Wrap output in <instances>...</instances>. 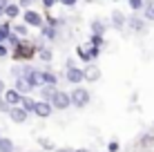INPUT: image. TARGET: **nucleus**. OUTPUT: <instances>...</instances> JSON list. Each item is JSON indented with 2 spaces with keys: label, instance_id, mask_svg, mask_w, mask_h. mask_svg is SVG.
<instances>
[{
  "label": "nucleus",
  "instance_id": "1",
  "mask_svg": "<svg viewBox=\"0 0 154 152\" xmlns=\"http://www.w3.org/2000/svg\"><path fill=\"white\" fill-rule=\"evenodd\" d=\"M36 49H38V45L36 43H29V40H20L18 45L14 47L11 56L16 60H31L36 56Z\"/></svg>",
  "mask_w": 154,
  "mask_h": 152
},
{
  "label": "nucleus",
  "instance_id": "2",
  "mask_svg": "<svg viewBox=\"0 0 154 152\" xmlns=\"http://www.w3.org/2000/svg\"><path fill=\"white\" fill-rule=\"evenodd\" d=\"M69 101L74 107H87L92 96H89V92L85 87H74V92H69Z\"/></svg>",
  "mask_w": 154,
  "mask_h": 152
},
{
  "label": "nucleus",
  "instance_id": "3",
  "mask_svg": "<svg viewBox=\"0 0 154 152\" xmlns=\"http://www.w3.org/2000/svg\"><path fill=\"white\" fill-rule=\"evenodd\" d=\"M49 103H51V107H54V110H67V107L72 105L69 94L63 92V90H54V94H51V98H49Z\"/></svg>",
  "mask_w": 154,
  "mask_h": 152
},
{
  "label": "nucleus",
  "instance_id": "4",
  "mask_svg": "<svg viewBox=\"0 0 154 152\" xmlns=\"http://www.w3.org/2000/svg\"><path fill=\"white\" fill-rule=\"evenodd\" d=\"M23 23L27 25V27H36V29H38L40 25L45 23V18H42V14H38L36 9H29V7H27V9L23 11Z\"/></svg>",
  "mask_w": 154,
  "mask_h": 152
},
{
  "label": "nucleus",
  "instance_id": "5",
  "mask_svg": "<svg viewBox=\"0 0 154 152\" xmlns=\"http://www.w3.org/2000/svg\"><path fill=\"white\" fill-rule=\"evenodd\" d=\"M20 76H25V78H27V83H29L31 87H34V90H36V87H40V85H42V76H40V70H34V67H27V70H25V72H23Z\"/></svg>",
  "mask_w": 154,
  "mask_h": 152
},
{
  "label": "nucleus",
  "instance_id": "6",
  "mask_svg": "<svg viewBox=\"0 0 154 152\" xmlns=\"http://www.w3.org/2000/svg\"><path fill=\"white\" fill-rule=\"evenodd\" d=\"M51 112H54V107H51V103L49 101H36V105H34V114L38 119H49L51 116Z\"/></svg>",
  "mask_w": 154,
  "mask_h": 152
},
{
  "label": "nucleus",
  "instance_id": "7",
  "mask_svg": "<svg viewBox=\"0 0 154 152\" xmlns=\"http://www.w3.org/2000/svg\"><path fill=\"white\" fill-rule=\"evenodd\" d=\"M7 112H9V116H11L14 123H25V121H27V116H29V112H25L20 105H11Z\"/></svg>",
  "mask_w": 154,
  "mask_h": 152
},
{
  "label": "nucleus",
  "instance_id": "8",
  "mask_svg": "<svg viewBox=\"0 0 154 152\" xmlns=\"http://www.w3.org/2000/svg\"><path fill=\"white\" fill-rule=\"evenodd\" d=\"M100 78V70L92 63H87V67L83 70V81H89V83H96Z\"/></svg>",
  "mask_w": 154,
  "mask_h": 152
},
{
  "label": "nucleus",
  "instance_id": "9",
  "mask_svg": "<svg viewBox=\"0 0 154 152\" xmlns=\"http://www.w3.org/2000/svg\"><path fill=\"white\" fill-rule=\"evenodd\" d=\"M20 96H23V94L16 92L14 87H11V90H5V92H2V101L7 103L9 107H11V105H20Z\"/></svg>",
  "mask_w": 154,
  "mask_h": 152
},
{
  "label": "nucleus",
  "instance_id": "10",
  "mask_svg": "<svg viewBox=\"0 0 154 152\" xmlns=\"http://www.w3.org/2000/svg\"><path fill=\"white\" fill-rule=\"evenodd\" d=\"M65 76H67V83H83V70L81 67H76V65H72V67H67V72H65Z\"/></svg>",
  "mask_w": 154,
  "mask_h": 152
},
{
  "label": "nucleus",
  "instance_id": "11",
  "mask_svg": "<svg viewBox=\"0 0 154 152\" xmlns=\"http://www.w3.org/2000/svg\"><path fill=\"white\" fill-rule=\"evenodd\" d=\"M14 90H16V92H20V94H29L31 90H34V87H31L29 83H27V78H25V76H16Z\"/></svg>",
  "mask_w": 154,
  "mask_h": 152
},
{
  "label": "nucleus",
  "instance_id": "12",
  "mask_svg": "<svg viewBox=\"0 0 154 152\" xmlns=\"http://www.w3.org/2000/svg\"><path fill=\"white\" fill-rule=\"evenodd\" d=\"M112 27L114 29H123L125 27V20H127V16L123 14V11H112Z\"/></svg>",
  "mask_w": 154,
  "mask_h": 152
},
{
  "label": "nucleus",
  "instance_id": "13",
  "mask_svg": "<svg viewBox=\"0 0 154 152\" xmlns=\"http://www.w3.org/2000/svg\"><path fill=\"white\" fill-rule=\"evenodd\" d=\"M40 76H42V85H51V87L58 85V76H56L51 70H42Z\"/></svg>",
  "mask_w": 154,
  "mask_h": 152
},
{
  "label": "nucleus",
  "instance_id": "14",
  "mask_svg": "<svg viewBox=\"0 0 154 152\" xmlns=\"http://www.w3.org/2000/svg\"><path fill=\"white\" fill-rule=\"evenodd\" d=\"M18 16H20V5H16V2H7L5 5V18L14 20V18H18Z\"/></svg>",
  "mask_w": 154,
  "mask_h": 152
},
{
  "label": "nucleus",
  "instance_id": "15",
  "mask_svg": "<svg viewBox=\"0 0 154 152\" xmlns=\"http://www.w3.org/2000/svg\"><path fill=\"white\" fill-rule=\"evenodd\" d=\"M125 25H127V27H130L132 31H143V29H145V20H143V18H136V16L127 18V20H125Z\"/></svg>",
  "mask_w": 154,
  "mask_h": 152
},
{
  "label": "nucleus",
  "instance_id": "16",
  "mask_svg": "<svg viewBox=\"0 0 154 152\" xmlns=\"http://www.w3.org/2000/svg\"><path fill=\"white\" fill-rule=\"evenodd\" d=\"M143 20H150V23H154V0H147V2H143Z\"/></svg>",
  "mask_w": 154,
  "mask_h": 152
},
{
  "label": "nucleus",
  "instance_id": "17",
  "mask_svg": "<svg viewBox=\"0 0 154 152\" xmlns=\"http://www.w3.org/2000/svg\"><path fill=\"white\" fill-rule=\"evenodd\" d=\"M89 34H105V29H107V23L105 20H100V18H94L92 23H89Z\"/></svg>",
  "mask_w": 154,
  "mask_h": 152
},
{
  "label": "nucleus",
  "instance_id": "18",
  "mask_svg": "<svg viewBox=\"0 0 154 152\" xmlns=\"http://www.w3.org/2000/svg\"><path fill=\"white\" fill-rule=\"evenodd\" d=\"M34 105H36L34 96H29V94H23V96H20V107H23L25 112H34Z\"/></svg>",
  "mask_w": 154,
  "mask_h": 152
},
{
  "label": "nucleus",
  "instance_id": "19",
  "mask_svg": "<svg viewBox=\"0 0 154 152\" xmlns=\"http://www.w3.org/2000/svg\"><path fill=\"white\" fill-rule=\"evenodd\" d=\"M38 29H40V36H42V38H47V40H56V27H49V25L42 23Z\"/></svg>",
  "mask_w": 154,
  "mask_h": 152
},
{
  "label": "nucleus",
  "instance_id": "20",
  "mask_svg": "<svg viewBox=\"0 0 154 152\" xmlns=\"http://www.w3.org/2000/svg\"><path fill=\"white\" fill-rule=\"evenodd\" d=\"M89 45H92V47H98V49L103 51V47H105V36H103V34H89Z\"/></svg>",
  "mask_w": 154,
  "mask_h": 152
},
{
  "label": "nucleus",
  "instance_id": "21",
  "mask_svg": "<svg viewBox=\"0 0 154 152\" xmlns=\"http://www.w3.org/2000/svg\"><path fill=\"white\" fill-rule=\"evenodd\" d=\"M36 54H38V58H40V60H45V63H49L51 58H54V54H51V49H49V47H40V45H38Z\"/></svg>",
  "mask_w": 154,
  "mask_h": 152
},
{
  "label": "nucleus",
  "instance_id": "22",
  "mask_svg": "<svg viewBox=\"0 0 154 152\" xmlns=\"http://www.w3.org/2000/svg\"><path fill=\"white\" fill-rule=\"evenodd\" d=\"M11 31L16 36H20V38H27V34H29V27L25 23H18V25H11Z\"/></svg>",
  "mask_w": 154,
  "mask_h": 152
},
{
  "label": "nucleus",
  "instance_id": "23",
  "mask_svg": "<svg viewBox=\"0 0 154 152\" xmlns=\"http://www.w3.org/2000/svg\"><path fill=\"white\" fill-rule=\"evenodd\" d=\"M9 34H11V23H9V20H2V23H0V43H5Z\"/></svg>",
  "mask_w": 154,
  "mask_h": 152
},
{
  "label": "nucleus",
  "instance_id": "24",
  "mask_svg": "<svg viewBox=\"0 0 154 152\" xmlns=\"http://www.w3.org/2000/svg\"><path fill=\"white\" fill-rule=\"evenodd\" d=\"M76 54H78V58H81L83 63H92V58H89V51H87V45L76 47Z\"/></svg>",
  "mask_w": 154,
  "mask_h": 152
},
{
  "label": "nucleus",
  "instance_id": "25",
  "mask_svg": "<svg viewBox=\"0 0 154 152\" xmlns=\"http://www.w3.org/2000/svg\"><path fill=\"white\" fill-rule=\"evenodd\" d=\"M38 90H40V96H42V101H49V98H51V94H54V90H56V87H51V85H40Z\"/></svg>",
  "mask_w": 154,
  "mask_h": 152
},
{
  "label": "nucleus",
  "instance_id": "26",
  "mask_svg": "<svg viewBox=\"0 0 154 152\" xmlns=\"http://www.w3.org/2000/svg\"><path fill=\"white\" fill-rule=\"evenodd\" d=\"M0 152H14V143L9 139L0 137Z\"/></svg>",
  "mask_w": 154,
  "mask_h": 152
},
{
  "label": "nucleus",
  "instance_id": "27",
  "mask_svg": "<svg viewBox=\"0 0 154 152\" xmlns=\"http://www.w3.org/2000/svg\"><path fill=\"white\" fill-rule=\"evenodd\" d=\"M143 2H145V0H127V7H130L132 11H141V9H143Z\"/></svg>",
  "mask_w": 154,
  "mask_h": 152
},
{
  "label": "nucleus",
  "instance_id": "28",
  "mask_svg": "<svg viewBox=\"0 0 154 152\" xmlns=\"http://www.w3.org/2000/svg\"><path fill=\"white\" fill-rule=\"evenodd\" d=\"M18 43H20V36H16L14 31H11V34L7 36V40H5V45H9V47H16Z\"/></svg>",
  "mask_w": 154,
  "mask_h": 152
},
{
  "label": "nucleus",
  "instance_id": "29",
  "mask_svg": "<svg viewBox=\"0 0 154 152\" xmlns=\"http://www.w3.org/2000/svg\"><path fill=\"white\" fill-rule=\"evenodd\" d=\"M87 51H89V58H92V60H96V58H98V54H100L98 47H92V45H87Z\"/></svg>",
  "mask_w": 154,
  "mask_h": 152
},
{
  "label": "nucleus",
  "instance_id": "30",
  "mask_svg": "<svg viewBox=\"0 0 154 152\" xmlns=\"http://www.w3.org/2000/svg\"><path fill=\"white\" fill-rule=\"evenodd\" d=\"M5 56H9V47L5 43H0V58H5Z\"/></svg>",
  "mask_w": 154,
  "mask_h": 152
},
{
  "label": "nucleus",
  "instance_id": "31",
  "mask_svg": "<svg viewBox=\"0 0 154 152\" xmlns=\"http://www.w3.org/2000/svg\"><path fill=\"white\" fill-rule=\"evenodd\" d=\"M107 152H119V141H109V145H107Z\"/></svg>",
  "mask_w": 154,
  "mask_h": 152
},
{
  "label": "nucleus",
  "instance_id": "32",
  "mask_svg": "<svg viewBox=\"0 0 154 152\" xmlns=\"http://www.w3.org/2000/svg\"><path fill=\"white\" fill-rule=\"evenodd\" d=\"M38 143L42 145V148H54V143H51L49 139H38Z\"/></svg>",
  "mask_w": 154,
  "mask_h": 152
},
{
  "label": "nucleus",
  "instance_id": "33",
  "mask_svg": "<svg viewBox=\"0 0 154 152\" xmlns=\"http://www.w3.org/2000/svg\"><path fill=\"white\" fill-rule=\"evenodd\" d=\"M40 2H42V7H45V9H51L56 5V0H40Z\"/></svg>",
  "mask_w": 154,
  "mask_h": 152
},
{
  "label": "nucleus",
  "instance_id": "34",
  "mask_svg": "<svg viewBox=\"0 0 154 152\" xmlns=\"http://www.w3.org/2000/svg\"><path fill=\"white\" fill-rule=\"evenodd\" d=\"M60 5H65V7H74V5L78 2V0H58Z\"/></svg>",
  "mask_w": 154,
  "mask_h": 152
},
{
  "label": "nucleus",
  "instance_id": "35",
  "mask_svg": "<svg viewBox=\"0 0 154 152\" xmlns=\"http://www.w3.org/2000/svg\"><path fill=\"white\" fill-rule=\"evenodd\" d=\"M5 90H7V87H5V81L0 78V96H2V92H5Z\"/></svg>",
  "mask_w": 154,
  "mask_h": 152
},
{
  "label": "nucleus",
  "instance_id": "36",
  "mask_svg": "<svg viewBox=\"0 0 154 152\" xmlns=\"http://www.w3.org/2000/svg\"><path fill=\"white\" fill-rule=\"evenodd\" d=\"M20 5H23V7H29V5H31V0H20Z\"/></svg>",
  "mask_w": 154,
  "mask_h": 152
},
{
  "label": "nucleus",
  "instance_id": "37",
  "mask_svg": "<svg viewBox=\"0 0 154 152\" xmlns=\"http://www.w3.org/2000/svg\"><path fill=\"white\" fill-rule=\"evenodd\" d=\"M56 152H74V150H69V148H60V150H56Z\"/></svg>",
  "mask_w": 154,
  "mask_h": 152
},
{
  "label": "nucleus",
  "instance_id": "38",
  "mask_svg": "<svg viewBox=\"0 0 154 152\" xmlns=\"http://www.w3.org/2000/svg\"><path fill=\"white\" fill-rule=\"evenodd\" d=\"M74 152H89V150H85V148H78V150H74Z\"/></svg>",
  "mask_w": 154,
  "mask_h": 152
},
{
  "label": "nucleus",
  "instance_id": "39",
  "mask_svg": "<svg viewBox=\"0 0 154 152\" xmlns=\"http://www.w3.org/2000/svg\"><path fill=\"white\" fill-rule=\"evenodd\" d=\"M31 2H34V0H31Z\"/></svg>",
  "mask_w": 154,
  "mask_h": 152
},
{
  "label": "nucleus",
  "instance_id": "40",
  "mask_svg": "<svg viewBox=\"0 0 154 152\" xmlns=\"http://www.w3.org/2000/svg\"><path fill=\"white\" fill-rule=\"evenodd\" d=\"M0 137H2V134H0Z\"/></svg>",
  "mask_w": 154,
  "mask_h": 152
},
{
  "label": "nucleus",
  "instance_id": "41",
  "mask_svg": "<svg viewBox=\"0 0 154 152\" xmlns=\"http://www.w3.org/2000/svg\"><path fill=\"white\" fill-rule=\"evenodd\" d=\"M56 2H58V0H56Z\"/></svg>",
  "mask_w": 154,
  "mask_h": 152
}]
</instances>
